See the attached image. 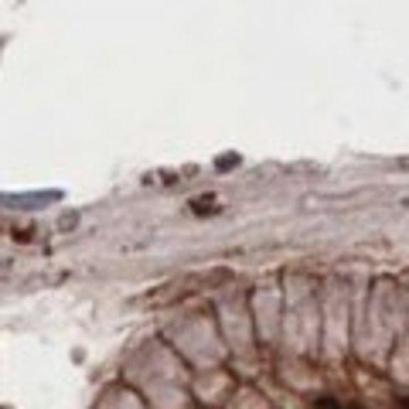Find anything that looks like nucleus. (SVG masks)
Returning <instances> with one entry per match:
<instances>
[{"label":"nucleus","instance_id":"nucleus-1","mask_svg":"<svg viewBox=\"0 0 409 409\" xmlns=\"http://www.w3.org/2000/svg\"><path fill=\"white\" fill-rule=\"evenodd\" d=\"M399 406H403V409H409V399H399Z\"/></svg>","mask_w":409,"mask_h":409}]
</instances>
